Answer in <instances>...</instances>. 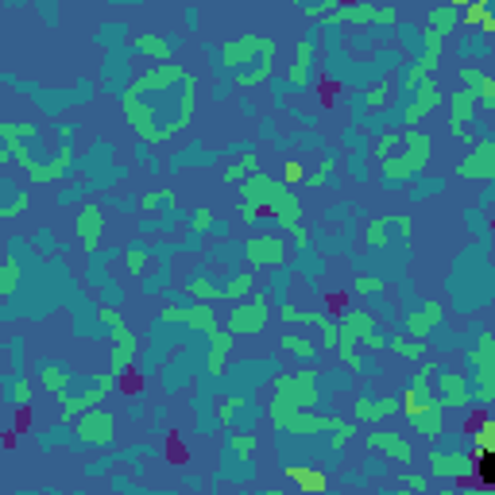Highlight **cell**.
I'll use <instances>...</instances> for the list:
<instances>
[{
	"mask_svg": "<svg viewBox=\"0 0 495 495\" xmlns=\"http://www.w3.org/2000/svg\"><path fill=\"white\" fill-rule=\"evenodd\" d=\"M248 291H252V275H236V279L224 287V294H229V298H244Z\"/></svg>",
	"mask_w": 495,
	"mask_h": 495,
	"instance_id": "cb8c5ba5",
	"label": "cell"
},
{
	"mask_svg": "<svg viewBox=\"0 0 495 495\" xmlns=\"http://www.w3.org/2000/svg\"><path fill=\"white\" fill-rule=\"evenodd\" d=\"M282 240L279 236H255V240H248V263H260V267H275V263H282Z\"/></svg>",
	"mask_w": 495,
	"mask_h": 495,
	"instance_id": "5b68a950",
	"label": "cell"
},
{
	"mask_svg": "<svg viewBox=\"0 0 495 495\" xmlns=\"http://www.w3.org/2000/svg\"><path fill=\"white\" fill-rule=\"evenodd\" d=\"M422 313H426V318L437 325V321H441V302H426V306H422Z\"/></svg>",
	"mask_w": 495,
	"mask_h": 495,
	"instance_id": "484cf974",
	"label": "cell"
},
{
	"mask_svg": "<svg viewBox=\"0 0 495 495\" xmlns=\"http://www.w3.org/2000/svg\"><path fill=\"white\" fill-rule=\"evenodd\" d=\"M398 410V398H360L356 402V418H387V414H395Z\"/></svg>",
	"mask_w": 495,
	"mask_h": 495,
	"instance_id": "4fadbf2b",
	"label": "cell"
},
{
	"mask_svg": "<svg viewBox=\"0 0 495 495\" xmlns=\"http://www.w3.org/2000/svg\"><path fill=\"white\" fill-rule=\"evenodd\" d=\"M302 178V163H287V182H298Z\"/></svg>",
	"mask_w": 495,
	"mask_h": 495,
	"instance_id": "f546056e",
	"label": "cell"
},
{
	"mask_svg": "<svg viewBox=\"0 0 495 495\" xmlns=\"http://www.w3.org/2000/svg\"><path fill=\"white\" fill-rule=\"evenodd\" d=\"M368 240H371V244H383V240H387V233H383V224H379V221L368 224Z\"/></svg>",
	"mask_w": 495,
	"mask_h": 495,
	"instance_id": "d4e9b609",
	"label": "cell"
},
{
	"mask_svg": "<svg viewBox=\"0 0 495 495\" xmlns=\"http://www.w3.org/2000/svg\"><path fill=\"white\" fill-rule=\"evenodd\" d=\"M456 171H460V178H480V182H492V178H495V144H492V139H480L476 151L460 166H456Z\"/></svg>",
	"mask_w": 495,
	"mask_h": 495,
	"instance_id": "7a4b0ae2",
	"label": "cell"
},
{
	"mask_svg": "<svg viewBox=\"0 0 495 495\" xmlns=\"http://www.w3.org/2000/svg\"><path fill=\"white\" fill-rule=\"evenodd\" d=\"M487 16H492V4H484V0H468L465 4V23H472V28H480Z\"/></svg>",
	"mask_w": 495,
	"mask_h": 495,
	"instance_id": "44dd1931",
	"label": "cell"
},
{
	"mask_svg": "<svg viewBox=\"0 0 495 495\" xmlns=\"http://www.w3.org/2000/svg\"><path fill=\"white\" fill-rule=\"evenodd\" d=\"M43 387H50L55 395H59V391L66 387V371L55 368V364H50V368H43Z\"/></svg>",
	"mask_w": 495,
	"mask_h": 495,
	"instance_id": "603a6c76",
	"label": "cell"
},
{
	"mask_svg": "<svg viewBox=\"0 0 495 495\" xmlns=\"http://www.w3.org/2000/svg\"><path fill=\"white\" fill-rule=\"evenodd\" d=\"M282 349L294 352V356H313V344L306 337H298V333H291V337H282Z\"/></svg>",
	"mask_w": 495,
	"mask_h": 495,
	"instance_id": "7402d4cb",
	"label": "cell"
},
{
	"mask_svg": "<svg viewBox=\"0 0 495 495\" xmlns=\"http://www.w3.org/2000/svg\"><path fill=\"white\" fill-rule=\"evenodd\" d=\"M391 349L398 352V356H410V360H418V356H426V340H402V337H395L391 340Z\"/></svg>",
	"mask_w": 495,
	"mask_h": 495,
	"instance_id": "ffe728a7",
	"label": "cell"
},
{
	"mask_svg": "<svg viewBox=\"0 0 495 495\" xmlns=\"http://www.w3.org/2000/svg\"><path fill=\"white\" fill-rule=\"evenodd\" d=\"M267 318H271V306H267V298H252V302H240L233 310V318H229V333H260L263 325H267Z\"/></svg>",
	"mask_w": 495,
	"mask_h": 495,
	"instance_id": "6da1fadb",
	"label": "cell"
},
{
	"mask_svg": "<svg viewBox=\"0 0 495 495\" xmlns=\"http://www.w3.org/2000/svg\"><path fill=\"white\" fill-rule=\"evenodd\" d=\"M449 8H460V4H468V0H445Z\"/></svg>",
	"mask_w": 495,
	"mask_h": 495,
	"instance_id": "1f68e13d",
	"label": "cell"
},
{
	"mask_svg": "<svg viewBox=\"0 0 495 495\" xmlns=\"http://www.w3.org/2000/svg\"><path fill=\"white\" fill-rule=\"evenodd\" d=\"M213 333V352H209V368L221 376L224 371V360H229V352H233V333H217V329H209Z\"/></svg>",
	"mask_w": 495,
	"mask_h": 495,
	"instance_id": "9a60e30c",
	"label": "cell"
},
{
	"mask_svg": "<svg viewBox=\"0 0 495 495\" xmlns=\"http://www.w3.org/2000/svg\"><path fill=\"white\" fill-rule=\"evenodd\" d=\"M279 398L282 402H291V407H313L318 402V391H313V383H310V371H302V376H291V379H279Z\"/></svg>",
	"mask_w": 495,
	"mask_h": 495,
	"instance_id": "3957f363",
	"label": "cell"
},
{
	"mask_svg": "<svg viewBox=\"0 0 495 495\" xmlns=\"http://www.w3.org/2000/svg\"><path fill=\"white\" fill-rule=\"evenodd\" d=\"M437 105H441V86H437V81H422V86H418V101L407 113V124H414L422 113H429V108H437Z\"/></svg>",
	"mask_w": 495,
	"mask_h": 495,
	"instance_id": "7c38bea8",
	"label": "cell"
},
{
	"mask_svg": "<svg viewBox=\"0 0 495 495\" xmlns=\"http://www.w3.org/2000/svg\"><path fill=\"white\" fill-rule=\"evenodd\" d=\"M398 139L407 144V159H410V166L418 171V166H422V163L429 159V139L422 136V132H414V128H410L407 136H398Z\"/></svg>",
	"mask_w": 495,
	"mask_h": 495,
	"instance_id": "5bb4252c",
	"label": "cell"
},
{
	"mask_svg": "<svg viewBox=\"0 0 495 495\" xmlns=\"http://www.w3.org/2000/svg\"><path fill=\"white\" fill-rule=\"evenodd\" d=\"M12 287H16V267H12V263H8V267H4V282H0V291L8 294Z\"/></svg>",
	"mask_w": 495,
	"mask_h": 495,
	"instance_id": "4316f807",
	"label": "cell"
},
{
	"mask_svg": "<svg viewBox=\"0 0 495 495\" xmlns=\"http://www.w3.org/2000/svg\"><path fill=\"white\" fill-rule=\"evenodd\" d=\"M468 402H472L468 383L460 376H453V371H445L441 376V407H468Z\"/></svg>",
	"mask_w": 495,
	"mask_h": 495,
	"instance_id": "30bf717a",
	"label": "cell"
},
{
	"mask_svg": "<svg viewBox=\"0 0 495 495\" xmlns=\"http://www.w3.org/2000/svg\"><path fill=\"white\" fill-rule=\"evenodd\" d=\"M402 487H410V492H426V480H422V476H407Z\"/></svg>",
	"mask_w": 495,
	"mask_h": 495,
	"instance_id": "83f0119b",
	"label": "cell"
},
{
	"mask_svg": "<svg viewBox=\"0 0 495 495\" xmlns=\"http://www.w3.org/2000/svg\"><path fill=\"white\" fill-rule=\"evenodd\" d=\"M472 117H476V97L472 93H453V120H449V132L453 136H468V128H472Z\"/></svg>",
	"mask_w": 495,
	"mask_h": 495,
	"instance_id": "ba28073f",
	"label": "cell"
},
{
	"mask_svg": "<svg viewBox=\"0 0 495 495\" xmlns=\"http://www.w3.org/2000/svg\"><path fill=\"white\" fill-rule=\"evenodd\" d=\"M287 476H291L298 487H306V492H310V487H313V492H321V487H325V476L306 472V468H294V465H291V468H287Z\"/></svg>",
	"mask_w": 495,
	"mask_h": 495,
	"instance_id": "d6986e66",
	"label": "cell"
},
{
	"mask_svg": "<svg viewBox=\"0 0 495 495\" xmlns=\"http://www.w3.org/2000/svg\"><path fill=\"white\" fill-rule=\"evenodd\" d=\"M480 453H495V422L487 414L476 418V456Z\"/></svg>",
	"mask_w": 495,
	"mask_h": 495,
	"instance_id": "2e32d148",
	"label": "cell"
},
{
	"mask_svg": "<svg viewBox=\"0 0 495 495\" xmlns=\"http://www.w3.org/2000/svg\"><path fill=\"white\" fill-rule=\"evenodd\" d=\"M429 472L441 480H465L472 472V456L465 453H429Z\"/></svg>",
	"mask_w": 495,
	"mask_h": 495,
	"instance_id": "277c9868",
	"label": "cell"
},
{
	"mask_svg": "<svg viewBox=\"0 0 495 495\" xmlns=\"http://www.w3.org/2000/svg\"><path fill=\"white\" fill-rule=\"evenodd\" d=\"M410 422H414V429L422 437H441L445 434V407H441V398H434L429 407H422L418 414H410Z\"/></svg>",
	"mask_w": 495,
	"mask_h": 495,
	"instance_id": "8992f818",
	"label": "cell"
},
{
	"mask_svg": "<svg viewBox=\"0 0 495 495\" xmlns=\"http://www.w3.org/2000/svg\"><path fill=\"white\" fill-rule=\"evenodd\" d=\"M453 28H456V8H434L429 12V31H434V35L449 39V31Z\"/></svg>",
	"mask_w": 495,
	"mask_h": 495,
	"instance_id": "e0dca14e",
	"label": "cell"
},
{
	"mask_svg": "<svg viewBox=\"0 0 495 495\" xmlns=\"http://www.w3.org/2000/svg\"><path fill=\"white\" fill-rule=\"evenodd\" d=\"M368 445L387 449V453L395 456L398 465H414V449H410L407 437H398V434H371V437H368Z\"/></svg>",
	"mask_w": 495,
	"mask_h": 495,
	"instance_id": "9c48e42d",
	"label": "cell"
},
{
	"mask_svg": "<svg viewBox=\"0 0 495 495\" xmlns=\"http://www.w3.org/2000/svg\"><path fill=\"white\" fill-rule=\"evenodd\" d=\"M379 287H383L379 279H360V282H356V291H379Z\"/></svg>",
	"mask_w": 495,
	"mask_h": 495,
	"instance_id": "4dcf8cb0",
	"label": "cell"
},
{
	"mask_svg": "<svg viewBox=\"0 0 495 495\" xmlns=\"http://www.w3.org/2000/svg\"><path fill=\"white\" fill-rule=\"evenodd\" d=\"M78 434H81L86 445H105L108 437H113V418L108 414H89L86 422L78 426Z\"/></svg>",
	"mask_w": 495,
	"mask_h": 495,
	"instance_id": "8fae6325",
	"label": "cell"
},
{
	"mask_svg": "<svg viewBox=\"0 0 495 495\" xmlns=\"http://www.w3.org/2000/svg\"><path fill=\"white\" fill-rule=\"evenodd\" d=\"M144 252H128V267H132V271H144Z\"/></svg>",
	"mask_w": 495,
	"mask_h": 495,
	"instance_id": "f1b7e54d",
	"label": "cell"
},
{
	"mask_svg": "<svg viewBox=\"0 0 495 495\" xmlns=\"http://www.w3.org/2000/svg\"><path fill=\"white\" fill-rule=\"evenodd\" d=\"M492 349H495L492 333H480V349L472 352V364H476L480 371H495V368H492Z\"/></svg>",
	"mask_w": 495,
	"mask_h": 495,
	"instance_id": "ac0fdd59",
	"label": "cell"
},
{
	"mask_svg": "<svg viewBox=\"0 0 495 495\" xmlns=\"http://www.w3.org/2000/svg\"><path fill=\"white\" fill-rule=\"evenodd\" d=\"M101 233H105V221H101V209L97 205H86L78 213V236H81V244H86L89 252L101 244Z\"/></svg>",
	"mask_w": 495,
	"mask_h": 495,
	"instance_id": "52a82bcc",
	"label": "cell"
}]
</instances>
